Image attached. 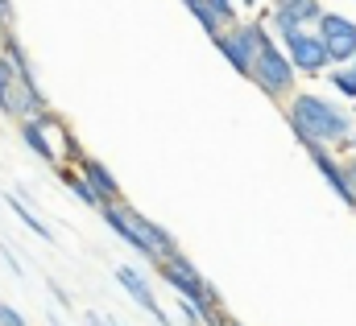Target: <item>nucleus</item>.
I'll return each mask as SVG.
<instances>
[{
	"mask_svg": "<svg viewBox=\"0 0 356 326\" xmlns=\"http://www.w3.org/2000/svg\"><path fill=\"white\" fill-rule=\"evenodd\" d=\"M83 323H88V326H120L116 318H104L99 310H88V314H83Z\"/></svg>",
	"mask_w": 356,
	"mask_h": 326,
	"instance_id": "obj_22",
	"label": "nucleus"
},
{
	"mask_svg": "<svg viewBox=\"0 0 356 326\" xmlns=\"http://www.w3.org/2000/svg\"><path fill=\"white\" fill-rule=\"evenodd\" d=\"M46 289H50V298H54V302H58L63 310H71V293H67V289H63L58 281H46Z\"/></svg>",
	"mask_w": 356,
	"mask_h": 326,
	"instance_id": "obj_21",
	"label": "nucleus"
},
{
	"mask_svg": "<svg viewBox=\"0 0 356 326\" xmlns=\"http://www.w3.org/2000/svg\"><path fill=\"white\" fill-rule=\"evenodd\" d=\"M257 4H261V0H236V8H245V12H249V8H257Z\"/></svg>",
	"mask_w": 356,
	"mask_h": 326,
	"instance_id": "obj_26",
	"label": "nucleus"
},
{
	"mask_svg": "<svg viewBox=\"0 0 356 326\" xmlns=\"http://www.w3.org/2000/svg\"><path fill=\"white\" fill-rule=\"evenodd\" d=\"M224 326H245V323H236V318H232V314H224Z\"/></svg>",
	"mask_w": 356,
	"mask_h": 326,
	"instance_id": "obj_28",
	"label": "nucleus"
},
{
	"mask_svg": "<svg viewBox=\"0 0 356 326\" xmlns=\"http://www.w3.org/2000/svg\"><path fill=\"white\" fill-rule=\"evenodd\" d=\"M0 326H29V323H25V314H21L17 306H8V302L0 298Z\"/></svg>",
	"mask_w": 356,
	"mask_h": 326,
	"instance_id": "obj_19",
	"label": "nucleus"
},
{
	"mask_svg": "<svg viewBox=\"0 0 356 326\" xmlns=\"http://www.w3.org/2000/svg\"><path fill=\"white\" fill-rule=\"evenodd\" d=\"M0 198H4V207L13 211V219H21V223H25V228H29V232H33L38 240H46V244L54 240V232H50V228H46V223H42V219L33 215V207H29V203H25V198H21L17 190H4Z\"/></svg>",
	"mask_w": 356,
	"mask_h": 326,
	"instance_id": "obj_14",
	"label": "nucleus"
},
{
	"mask_svg": "<svg viewBox=\"0 0 356 326\" xmlns=\"http://www.w3.org/2000/svg\"><path fill=\"white\" fill-rule=\"evenodd\" d=\"M112 277H116V285L133 298V306H137V310H145L158 326H175V318L162 310V302H158V293H154V285H149L145 268H137V264H116V268H112Z\"/></svg>",
	"mask_w": 356,
	"mask_h": 326,
	"instance_id": "obj_8",
	"label": "nucleus"
},
{
	"mask_svg": "<svg viewBox=\"0 0 356 326\" xmlns=\"http://www.w3.org/2000/svg\"><path fill=\"white\" fill-rule=\"evenodd\" d=\"M319 17H323V0H269L261 25L273 42H282L298 29H315Z\"/></svg>",
	"mask_w": 356,
	"mask_h": 326,
	"instance_id": "obj_5",
	"label": "nucleus"
},
{
	"mask_svg": "<svg viewBox=\"0 0 356 326\" xmlns=\"http://www.w3.org/2000/svg\"><path fill=\"white\" fill-rule=\"evenodd\" d=\"M353 124H356V112H353Z\"/></svg>",
	"mask_w": 356,
	"mask_h": 326,
	"instance_id": "obj_30",
	"label": "nucleus"
},
{
	"mask_svg": "<svg viewBox=\"0 0 356 326\" xmlns=\"http://www.w3.org/2000/svg\"><path fill=\"white\" fill-rule=\"evenodd\" d=\"M17 137H21V145H25L38 162H46L50 169L75 165V157L83 153V149H79V141L71 137V128H67L54 112L33 116V120H17Z\"/></svg>",
	"mask_w": 356,
	"mask_h": 326,
	"instance_id": "obj_2",
	"label": "nucleus"
},
{
	"mask_svg": "<svg viewBox=\"0 0 356 326\" xmlns=\"http://www.w3.org/2000/svg\"><path fill=\"white\" fill-rule=\"evenodd\" d=\"M133 228L141 232V240L149 244V252L158 256V260H166V256H175V252H182L175 240V232L170 228H162L158 219H149V215H141V211H133Z\"/></svg>",
	"mask_w": 356,
	"mask_h": 326,
	"instance_id": "obj_13",
	"label": "nucleus"
},
{
	"mask_svg": "<svg viewBox=\"0 0 356 326\" xmlns=\"http://www.w3.org/2000/svg\"><path fill=\"white\" fill-rule=\"evenodd\" d=\"M46 326H67V323H63L58 314H46Z\"/></svg>",
	"mask_w": 356,
	"mask_h": 326,
	"instance_id": "obj_27",
	"label": "nucleus"
},
{
	"mask_svg": "<svg viewBox=\"0 0 356 326\" xmlns=\"http://www.w3.org/2000/svg\"><path fill=\"white\" fill-rule=\"evenodd\" d=\"M277 46H282V54H286V62L294 67L298 79H323V75L332 71V62H327V54H323L315 29H298V33L282 37Z\"/></svg>",
	"mask_w": 356,
	"mask_h": 326,
	"instance_id": "obj_7",
	"label": "nucleus"
},
{
	"mask_svg": "<svg viewBox=\"0 0 356 326\" xmlns=\"http://www.w3.org/2000/svg\"><path fill=\"white\" fill-rule=\"evenodd\" d=\"M58 178H63V186L71 190V198H79L83 207H91V211H99V207H104V203H99V194L91 190L88 182H83V178H79V173L71 169V165H63V169H58Z\"/></svg>",
	"mask_w": 356,
	"mask_h": 326,
	"instance_id": "obj_15",
	"label": "nucleus"
},
{
	"mask_svg": "<svg viewBox=\"0 0 356 326\" xmlns=\"http://www.w3.org/2000/svg\"><path fill=\"white\" fill-rule=\"evenodd\" d=\"M13 29V0H0V33Z\"/></svg>",
	"mask_w": 356,
	"mask_h": 326,
	"instance_id": "obj_23",
	"label": "nucleus"
},
{
	"mask_svg": "<svg viewBox=\"0 0 356 326\" xmlns=\"http://www.w3.org/2000/svg\"><path fill=\"white\" fill-rule=\"evenodd\" d=\"M340 153H344V157H356V128L348 132V137H344V145H340Z\"/></svg>",
	"mask_w": 356,
	"mask_h": 326,
	"instance_id": "obj_24",
	"label": "nucleus"
},
{
	"mask_svg": "<svg viewBox=\"0 0 356 326\" xmlns=\"http://www.w3.org/2000/svg\"><path fill=\"white\" fill-rule=\"evenodd\" d=\"M249 83L269 95V99H277V103H286L294 91H298V75H294V67L286 62V54H282V46L266 37L261 42V50H257V58H253V71H249Z\"/></svg>",
	"mask_w": 356,
	"mask_h": 326,
	"instance_id": "obj_3",
	"label": "nucleus"
},
{
	"mask_svg": "<svg viewBox=\"0 0 356 326\" xmlns=\"http://www.w3.org/2000/svg\"><path fill=\"white\" fill-rule=\"evenodd\" d=\"M315 37H319V46H323V54H327L332 67H348L356 58V21L353 17L323 8V17L315 21Z\"/></svg>",
	"mask_w": 356,
	"mask_h": 326,
	"instance_id": "obj_6",
	"label": "nucleus"
},
{
	"mask_svg": "<svg viewBox=\"0 0 356 326\" xmlns=\"http://www.w3.org/2000/svg\"><path fill=\"white\" fill-rule=\"evenodd\" d=\"M323 79L332 83V91L340 95V103H356V75L348 71V67H332Z\"/></svg>",
	"mask_w": 356,
	"mask_h": 326,
	"instance_id": "obj_16",
	"label": "nucleus"
},
{
	"mask_svg": "<svg viewBox=\"0 0 356 326\" xmlns=\"http://www.w3.org/2000/svg\"><path fill=\"white\" fill-rule=\"evenodd\" d=\"M282 112H286V128L294 132L298 145H319V149H332V153L356 128L348 103H340L336 95H319L311 87H298L282 103Z\"/></svg>",
	"mask_w": 356,
	"mask_h": 326,
	"instance_id": "obj_1",
	"label": "nucleus"
},
{
	"mask_svg": "<svg viewBox=\"0 0 356 326\" xmlns=\"http://www.w3.org/2000/svg\"><path fill=\"white\" fill-rule=\"evenodd\" d=\"M0 256H4V264H8V273H13V277H25V264L17 260V252L4 244V240H0Z\"/></svg>",
	"mask_w": 356,
	"mask_h": 326,
	"instance_id": "obj_20",
	"label": "nucleus"
},
{
	"mask_svg": "<svg viewBox=\"0 0 356 326\" xmlns=\"http://www.w3.org/2000/svg\"><path fill=\"white\" fill-rule=\"evenodd\" d=\"M178 4L199 21V29H203L207 37H216L220 29H228V25H236V21H241L236 0H178Z\"/></svg>",
	"mask_w": 356,
	"mask_h": 326,
	"instance_id": "obj_11",
	"label": "nucleus"
},
{
	"mask_svg": "<svg viewBox=\"0 0 356 326\" xmlns=\"http://www.w3.org/2000/svg\"><path fill=\"white\" fill-rule=\"evenodd\" d=\"M266 25L261 21H236V25H228V29H220L216 37H211V46L224 54V62L236 71V75H245L249 79V71H253V58H257V50H261V42H266Z\"/></svg>",
	"mask_w": 356,
	"mask_h": 326,
	"instance_id": "obj_4",
	"label": "nucleus"
},
{
	"mask_svg": "<svg viewBox=\"0 0 356 326\" xmlns=\"http://www.w3.org/2000/svg\"><path fill=\"white\" fill-rule=\"evenodd\" d=\"M83 182H88L91 190L99 194V203H124V190H120V178L108 169V165L99 162V157H91V153H79L75 165H71Z\"/></svg>",
	"mask_w": 356,
	"mask_h": 326,
	"instance_id": "obj_12",
	"label": "nucleus"
},
{
	"mask_svg": "<svg viewBox=\"0 0 356 326\" xmlns=\"http://www.w3.org/2000/svg\"><path fill=\"white\" fill-rule=\"evenodd\" d=\"M13 91H17V75H13V67L0 58V116H4V120H13Z\"/></svg>",
	"mask_w": 356,
	"mask_h": 326,
	"instance_id": "obj_17",
	"label": "nucleus"
},
{
	"mask_svg": "<svg viewBox=\"0 0 356 326\" xmlns=\"http://www.w3.org/2000/svg\"><path fill=\"white\" fill-rule=\"evenodd\" d=\"M348 71H353V75H356V58H353V62H348Z\"/></svg>",
	"mask_w": 356,
	"mask_h": 326,
	"instance_id": "obj_29",
	"label": "nucleus"
},
{
	"mask_svg": "<svg viewBox=\"0 0 356 326\" xmlns=\"http://www.w3.org/2000/svg\"><path fill=\"white\" fill-rule=\"evenodd\" d=\"M99 219H104V228L129 248V252H137L145 264H158V256L149 252V244L141 240V232L133 228V207H129V203H104V207H99Z\"/></svg>",
	"mask_w": 356,
	"mask_h": 326,
	"instance_id": "obj_9",
	"label": "nucleus"
},
{
	"mask_svg": "<svg viewBox=\"0 0 356 326\" xmlns=\"http://www.w3.org/2000/svg\"><path fill=\"white\" fill-rule=\"evenodd\" d=\"M344 169H348V182H353V190H356V157H344Z\"/></svg>",
	"mask_w": 356,
	"mask_h": 326,
	"instance_id": "obj_25",
	"label": "nucleus"
},
{
	"mask_svg": "<svg viewBox=\"0 0 356 326\" xmlns=\"http://www.w3.org/2000/svg\"><path fill=\"white\" fill-rule=\"evenodd\" d=\"M175 318H178L182 326H203V314H199L195 306H186L182 298H175Z\"/></svg>",
	"mask_w": 356,
	"mask_h": 326,
	"instance_id": "obj_18",
	"label": "nucleus"
},
{
	"mask_svg": "<svg viewBox=\"0 0 356 326\" xmlns=\"http://www.w3.org/2000/svg\"><path fill=\"white\" fill-rule=\"evenodd\" d=\"M307 149V157H311V165L319 169V178L332 186V194L348 207V211H356V190L353 182H348V169H344V157L340 153H332V149H319V145H302Z\"/></svg>",
	"mask_w": 356,
	"mask_h": 326,
	"instance_id": "obj_10",
	"label": "nucleus"
}]
</instances>
